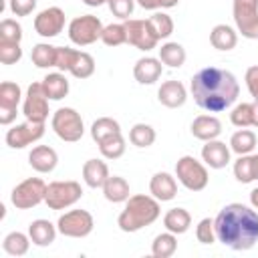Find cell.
Listing matches in <instances>:
<instances>
[{
    "instance_id": "6da1fadb",
    "label": "cell",
    "mask_w": 258,
    "mask_h": 258,
    "mask_svg": "<svg viewBox=\"0 0 258 258\" xmlns=\"http://www.w3.org/2000/svg\"><path fill=\"white\" fill-rule=\"evenodd\" d=\"M189 91L200 109L208 113H220L236 103L240 85L230 71L220 67H204L191 77Z\"/></svg>"
},
{
    "instance_id": "7a4b0ae2",
    "label": "cell",
    "mask_w": 258,
    "mask_h": 258,
    "mask_svg": "<svg viewBox=\"0 0 258 258\" xmlns=\"http://www.w3.org/2000/svg\"><path fill=\"white\" fill-rule=\"evenodd\" d=\"M216 238L232 250H250L258 242V212L244 204L224 206L216 220Z\"/></svg>"
},
{
    "instance_id": "3957f363",
    "label": "cell",
    "mask_w": 258,
    "mask_h": 258,
    "mask_svg": "<svg viewBox=\"0 0 258 258\" xmlns=\"http://www.w3.org/2000/svg\"><path fill=\"white\" fill-rule=\"evenodd\" d=\"M159 200L145 194H135L125 202L123 212L117 218V226L123 232H139L147 226H151L159 218Z\"/></svg>"
},
{
    "instance_id": "277c9868",
    "label": "cell",
    "mask_w": 258,
    "mask_h": 258,
    "mask_svg": "<svg viewBox=\"0 0 258 258\" xmlns=\"http://www.w3.org/2000/svg\"><path fill=\"white\" fill-rule=\"evenodd\" d=\"M175 177L189 191H202V189H206V185L210 181L208 167L202 161H198L194 155H183L177 159Z\"/></svg>"
},
{
    "instance_id": "5b68a950",
    "label": "cell",
    "mask_w": 258,
    "mask_h": 258,
    "mask_svg": "<svg viewBox=\"0 0 258 258\" xmlns=\"http://www.w3.org/2000/svg\"><path fill=\"white\" fill-rule=\"evenodd\" d=\"M50 127L56 133V137L62 139V141H67V143L79 141L83 137V133H85L83 117L73 107H60V109H56L52 113Z\"/></svg>"
},
{
    "instance_id": "8992f818",
    "label": "cell",
    "mask_w": 258,
    "mask_h": 258,
    "mask_svg": "<svg viewBox=\"0 0 258 258\" xmlns=\"http://www.w3.org/2000/svg\"><path fill=\"white\" fill-rule=\"evenodd\" d=\"M83 198V187L75 179H64V181H52L46 185V196L44 204L50 210H64L75 206Z\"/></svg>"
},
{
    "instance_id": "52a82bcc",
    "label": "cell",
    "mask_w": 258,
    "mask_h": 258,
    "mask_svg": "<svg viewBox=\"0 0 258 258\" xmlns=\"http://www.w3.org/2000/svg\"><path fill=\"white\" fill-rule=\"evenodd\" d=\"M103 22L93 14L77 16L69 22V38L77 46H89L97 40H101L103 34Z\"/></svg>"
},
{
    "instance_id": "ba28073f",
    "label": "cell",
    "mask_w": 258,
    "mask_h": 258,
    "mask_svg": "<svg viewBox=\"0 0 258 258\" xmlns=\"http://www.w3.org/2000/svg\"><path fill=\"white\" fill-rule=\"evenodd\" d=\"M44 196H46V183L40 177H26L12 189L10 202L16 210H30L40 202H44Z\"/></svg>"
},
{
    "instance_id": "9c48e42d",
    "label": "cell",
    "mask_w": 258,
    "mask_h": 258,
    "mask_svg": "<svg viewBox=\"0 0 258 258\" xmlns=\"http://www.w3.org/2000/svg\"><path fill=\"white\" fill-rule=\"evenodd\" d=\"M232 14L238 32L244 38L258 40V0H234Z\"/></svg>"
},
{
    "instance_id": "30bf717a",
    "label": "cell",
    "mask_w": 258,
    "mask_h": 258,
    "mask_svg": "<svg viewBox=\"0 0 258 258\" xmlns=\"http://www.w3.org/2000/svg\"><path fill=\"white\" fill-rule=\"evenodd\" d=\"M48 95L40 83H32L26 89L24 95V103H22V115L26 117V121L32 123H44L48 119Z\"/></svg>"
},
{
    "instance_id": "8fae6325",
    "label": "cell",
    "mask_w": 258,
    "mask_h": 258,
    "mask_svg": "<svg viewBox=\"0 0 258 258\" xmlns=\"http://www.w3.org/2000/svg\"><path fill=\"white\" fill-rule=\"evenodd\" d=\"M56 228L67 238H87L95 228V220L87 210H69L58 218Z\"/></svg>"
},
{
    "instance_id": "7c38bea8",
    "label": "cell",
    "mask_w": 258,
    "mask_h": 258,
    "mask_svg": "<svg viewBox=\"0 0 258 258\" xmlns=\"http://www.w3.org/2000/svg\"><path fill=\"white\" fill-rule=\"evenodd\" d=\"M44 135V123H32V121H24L18 123L14 127H10L6 131V145L12 149H24L32 143H36L38 139H42Z\"/></svg>"
},
{
    "instance_id": "4fadbf2b",
    "label": "cell",
    "mask_w": 258,
    "mask_h": 258,
    "mask_svg": "<svg viewBox=\"0 0 258 258\" xmlns=\"http://www.w3.org/2000/svg\"><path fill=\"white\" fill-rule=\"evenodd\" d=\"M125 32H127V44L147 52L151 48L157 46V36L153 34L151 26L147 20H139V18H127L125 22Z\"/></svg>"
},
{
    "instance_id": "5bb4252c",
    "label": "cell",
    "mask_w": 258,
    "mask_h": 258,
    "mask_svg": "<svg viewBox=\"0 0 258 258\" xmlns=\"http://www.w3.org/2000/svg\"><path fill=\"white\" fill-rule=\"evenodd\" d=\"M64 12L62 8L58 6H48L44 10H40L36 16H34V30L36 34L44 36V38H52V36H58L64 28Z\"/></svg>"
},
{
    "instance_id": "9a60e30c",
    "label": "cell",
    "mask_w": 258,
    "mask_h": 258,
    "mask_svg": "<svg viewBox=\"0 0 258 258\" xmlns=\"http://www.w3.org/2000/svg\"><path fill=\"white\" fill-rule=\"evenodd\" d=\"M20 99H22V91L16 83L4 81L0 85V125L14 123Z\"/></svg>"
},
{
    "instance_id": "2e32d148",
    "label": "cell",
    "mask_w": 258,
    "mask_h": 258,
    "mask_svg": "<svg viewBox=\"0 0 258 258\" xmlns=\"http://www.w3.org/2000/svg\"><path fill=\"white\" fill-rule=\"evenodd\" d=\"M149 194L159 200V202H171L177 196V181L171 173L167 171H157L153 173L149 181Z\"/></svg>"
},
{
    "instance_id": "e0dca14e",
    "label": "cell",
    "mask_w": 258,
    "mask_h": 258,
    "mask_svg": "<svg viewBox=\"0 0 258 258\" xmlns=\"http://www.w3.org/2000/svg\"><path fill=\"white\" fill-rule=\"evenodd\" d=\"M163 73V62L153 56H141L133 67V77L139 85H153Z\"/></svg>"
},
{
    "instance_id": "ac0fdd59",
    "label": "cell",
    "mask_w": 258,
    "mask_h": 258,
    "mask_svg": "<svg viewBox=\"0 0 258 258\" xmlns=\"http://www.w3.org/2000/svg\"><path fill=\"white\" fill-rule=\"evenodd\" d=\"M230 147L224 143V141H218V139H212V141H206V145L202 147V159L208 167L212 169H222L230 163Z\"/></svg>"
},
{
    "instance_id": "d6986e66",
    "label": "cell",
    "mask_w": 258,
    "mask_h": 258,
    "mask_svg": "<svg viewBox=\"0 0 258 258\" xmlns=\"http://www.w3.org/2000/svg\"><path fill=\"white\" fill-rule=\"evenodd\" d=\"M157 99L167 109H177L187 101V91L181 81H165L157 89Z\"/></svg>"
},
{
    "instance_id": "ffe728a7",
    "label": "cell",
    "mask_w": 258,
    "mask_h": 258,
    "mask_svg": "<svg viewBox=\"0 0 258 258\" xmlns=\"http://www.w3.org/2000/svg\"><path fill=\"white\" fill-rule=\"evenodd\" d=\"M191 135L200 141H212V139H218L220 133H222V123L218 117L214 115H198L194 121H191V127H189Z\"/></svg>"
},
{
    "instance_id": "44dd1931",
    "label": "cell",
    "mask_w": 258,
    "mask_h": 258,
    "mask_svg": "<svg viewBox=\"0 0 258 258\" xmlns=\"http://www.w3.org/2000/svg\"><path fill=\"white\" fill-rule=\"evenodd\" d=\"M28 163L38 173H50L58 163V155L48 145H36L28 153Z\"/></svg>"
},
{
    "instance_id": "7402d4cb",
    "label": "cell",
    "mask_w": 258,
    "mask_h": 258,
    "mask_svg": "<svg viewBox=\"0 0 258 258\" xmlns=\"http://www.w3.org/2000/svg\"><path fill=\"white\" fill-rule=\"evenodd\" d=\"M109 175V165L103 159H87L83 163V181L93 189L103 187Z\"/></svg>"
},
{
    "instance_id": "603a6c76",
    "label": "cell",
    "mask_w": 258,
    "mask_h": 258,
    "mask_svg": "<svg viewBox=\"0 0 258 258\" xmlns=\"http://www.w3.org/2000/svg\"><path fill=\"white\" fill-rule=\"evenodd\" d=\"M56 232H58V228L52 222L42 220V218L30 222V226H28V236H30L32 244L34 246H40V248L50 246L54 242V238H56Z\"/></svg>"
},
{
    "instance_id": "cb8c5ba5",
    "label": "cell",
    "mask_w": 258,
    "mask_h": 258,
    "mask_svg": "<svg viewBox=\"0 0 258 258\" xmlns=\"http://www.w3.org/2000/svg\"><path fill=\"white\" fill-rule=\"evenodd\" d=\"M103 189V196L107 202H113V204H121V202H127L131 196V187H129V181L121 175H109V179L105 181V185L101 187Z\"/></svg>"
},
{
    "instance_id": "d4e9b609",
    "label": "cell",
    "mask_w": 258,
    "mask_h": 258,
    "mask_svg": "<svg viewBox=\"0 0 258 258\" xmlns=\"http://www.w3.org/2000/svg\"><path fill=\"white\" fill-rule=\"evenodd\" d=\"M42 87H44V91H46V95H48V99L50 101H60V99H64L67 95H69V89H71V85H69V79L64 77V73H48L44 79H42Z\"/></svg>"
},
{
    "instance_id": "484cf974",
    "label": "cell",
    "mask_w": 258,
    "mask_h": 258,
    "mask_svg": "<svg viewBox=\"0 0 258 258\" xmlns=\"http://www.w3.org/2000/svg\"><path fill=\"white\" fill-rule=\"evenodd\" d=\"M163 226L167 232L173 234H185L191 226V216L185 208H171L163 216Z\"/></svg>"
},
{
    "instance_id": "4316f807",
    "label": "cell",
    "mask_w": 258,
    "mask_h": 258,
    "mask_svg": "<svg viewBox=\"0 0 258 258\" xmlns=\"http://www.w3.org/2000/svg\"><path fill=\"white\" fill-rule=\"evenodd\" d=\"M210 42L218 50H232L238 44V32L228 24H216L210 32Z\"/></svg>"
},
{
    "instance_id": "83f0119b",
    "label": "cell",
    "mask_w": 258,
    "mask_h": 258,
    "mask_svg": "<svg viewBox=\"0 0 258 258\" xmlns=\"http://www.w3.org/2000/svg\"><path fill=\"white\" fill-rule=\"evenodd\" d=\"M177 250V234L173 232H163L157 234L151 242V254L155 258H169Z\"/></svg>"
},
{
    "instance_id": "f1b7e54d",
    "label": "cell",
    "mask_w": 258,
    "mask_h": 258,
    "mask_svg": "<svg viewBox=\"0 0 258 258\" xmlns=\"http://www.w3.org/2000/svg\"><path fill=\"white\" fill-rule=\"evenodd\" d=\"M185 48L179 42H165L159 48V60L169 69H179L185 62Z\"/></svg>"
},
{
    "instance_id": "f546056e",
    "label": "cell",
    "mask_w": 258,
    "mask_h": 258,
    "mask_svg": "<svg viewBox=\"0 0 258 258\" xmlns=\"http://www.w3.org/2000/svg\"><path fill=\"white\" fill-rule=\"evenodd\" d=\"M254 147H256V135H254V131H250L246 127L238 129L230 137V149L238 155H248L254 151Z\"/></svg>"
},
{
    "instance_id": "4dcf8cb0",
    "label": "cell",
    "mask_w": 258,
    "mask_h": 258,
    "mask_svg": "<svg viewBox=\"0 0 258 258\" xmlns=\"http://www.w3.org/2000/svg\"><path fill=\"white\" fill-rule=\"evenodd\" d=\"M30 58H32V62H34L38 69L56 67V46H52V44H48V42H38V44L32 46Z\"/></svg>"
},
{
    "instance_id": "1f68e13d",
    "label": "cell",
    "mask_w": 258,
    "mask_h": 258,
    "mask_svg": "<svg viewBox=\"0 0 258 258\" xmlns=\"http://www.w3.org/2000/svg\"><path fill=\"white\" fill-rule=\"evenodd\" d=\"M97 145H99V151L105 159H119L127 149L123 133H113V135L105 137L103 141H99Z\"/></svg>"
},
{
    "instance_id": "d6a6232c",
    "label": "cell",
    "mask_w": 258,
    "mask_h": 258,
    "mask_svg": "<svg viewBox=\"0 0 258 258\" xmlns=\"http://www.w3.org/2000/svg\"><path fill=\"white\" fill-rule=\"evenodd\" d=\"M30 242H32V240H30L28 234H22V232H10V234H6L4 242H2V248H4L6 254L18 258V256H24V254L28 252Z\"/></svg>"
},
{
    "instance_id": "836d02e7",
    "label": "cell",
    "mask_w": 258,
    "mask_h": 258,
    "mask_svg": "<svg viewBox=\"0 0 258 258\" xmlns=\"http://www.w3.org/2000/svg\"><path fill=\"white\" fill-rule=\"evenodd\" d=\"M155 137H157L155 135V129L151 125H147V123H135L131 127V131H129V141L135 147H139V149L151 147L155 143Z\"/></svg>"
},
{
    "instance_id": "e575fe53",
    "label": "cell",
    "mask_w": 258,
    "mask_h": 258,
    "mask_svg": "<svg viewBox=\"0 0 258 258\" xmlns=\"http://www.w3.org/2000/svg\"><path fill=\"white\" fill-rule=\"evenodd\" d=\"M113 133H121V125L119 121H115L113 117H99L97 121H93L91 125V137L95 143L103 141L105 137L113 135Z\"/></svg>"
},
{
    "instance_id": "d590c367",
    "label": "cell",
    "mask_w": 258,
    "mask_h": 258,
    "mask_svg": "<svg viewBox=\"0 0 258 258\" xmlns=\"http://www.w3.org/2000/svg\"><path fill=\"white\" fill-rule=\"evenodd\" d=\"M153 34L157 36V40H163V38H169L171 32H173V20L169 14L165 12H153L149 18H147Z\"/></svg>"
},
{
    "instance_id": "8d00e7d4",
    "label": "cell",
    "mask_w": 258,
    "mask_h": 258,
    "mask_svg": "<svg viewBox=\"0 0 258 258\" xmlns=\"http://www.w3.org/2000/svg\"><path fill=\"white\" fill-rule=\"evenodd\" d=\"M69 73H71L75 79H89V77L95 73V58H93L89 52L79 50Z\"/></svg>"
},
{
    "instance_id": "74e56055",
    "label": "cell",
    "mask_w": 258,
    "mask_h": 258,
    "mask_svg": "<svg viewBox=\"0 0 258 258\" xmlns=\"http://www.w3.org/2000/svg\"><path fill=\"white\" fill-rule=\"evenodd\" d=\"M101 40H103V44H107V46H121V44H125V42H127L125 24H123V22L107 24V26L103 28Z\"/></svg>"
},
{
    "instance_id": "f35d334b",
    "label": "cell",
    "mask_w": 258,
    "mask_h": 258,
    "mask_svg": "<svg viewBox=\"0 0 258 258\" xmlns=\"http://www.w3.org/2000/svg\"><path fill=\"white\" fill-rule=\"evenodd\" d=\"M234 177L240 183H250L254 181V171H252V155H240L234 161Z\"/></svg>"
},
{
    "instance_id": "ab89813d",
    "label": "cell",
    "mask_w": 258,
    "mask_h": 258,
    "mask_svg": "<svg viewBox=\"0 0 258 258\" xmlns=\"http://www.w3.org/2000/svg\"><path fill=\"white\" fill-rule=\"evenodd\" d=\"M20 58H22L20 42L0 40V62L2 64H16Z\"/></svg>"
},
{
    "instance_id": "60d3db41",
    "label": "cell",
    "mask_w": 258,
    "mask_h": 258,
    "mask_svg": "<svg viewBox=\"0 0 258 258\" xmlns=\"http://www.w3.org/2000/svg\"><path fill=\"white\" fill-rule=\"evenodd\" d=\"M230 121L236 127H252V103H240L232 109Z\"/></svg>"
},
{
    "instance_id": "b9f144b4",
    "label": "cell",
    "mask_w": 258,
    "mask_h": 258,
    "mask_svg": "<svg viewBox=\"0 0 258 258\" xmlns=\"http://www.w3.org/2000/svg\"><path fill=\"white\" fill-rule=\"evenodd\" d=\"M196 238L200 244H214L218 238H216V228H214V220L212 218H204L198 222L196 226Z\"/></svg>"
},
{
    "instance_id": "7bdbcfd3",
    "label": "cell",
    "mask_w": 258,
    "mask_h": 258,
    "mask_svg": "<svg viewBox=\"0 0 258 258\" xmlns=\"http://www.w3.org/2000/svg\"><path fill=\"white\" fill-rule=\"evenodd\" d=\"M0 40L20 42L22 40V26L14 18H4L0 22Z\"/></svg>"
},
{
    "instance_id": "ee69618b",
    "label": "cell",
    "mask_w": 258,
    "mask_h": 258,
    "mask_svg": "<svg viewBox=\"0 0 258 258\" xmlns=\"http://www.w3.org/2000/svg\"><path fill=\"white\" fill-rule=\"evenodd\" d=\"M77 48H71V46H56V69L60 73H69L73 62H75V56H77Z\"/></svg>"
},
{
    "instance_id": "f6af8a7d",
    "label": "cell",
    "mask_w": 258,
    "mask_h": 258,
    "mask_svg": "<svg viewBox=\"0 0 258 258\" xmlns=\"http://www.w3.org/2000/svg\"><path fill=\"white\" fill-rule=\"evenodd\" d=\"M107 4H109V10L121 20H127L135 8V0H109Z\"/></svg>"
},
{
    "instance_id": "bcb514c9",
    "label": "cell",
    "mask_w": 258,
    "mask_h": 258,
    "mask_svg": "<svg viewBox=\"0 0 258 258\" xmlns=\"http://www.w3.org/2000/svg\"><path fill=\"white\" fill-rule=\"evenodd\" d=\"M36 2L38 0H8V6L14 16H28L36 8Z\"/></svg>"
},
{
    "instance_id": "7dc6e473",
    "label": "cell",
    "mask_w": 258,
    "mask_h": 258,
    "mask_svg": "<svg viewBox=\"0 0 258 258\" xmlns=\"http://www.w3.org/2000/svg\"><path fill=\"white\" fill-rule=\"evenodd\" d=\"M244 81H246V87H248L250 95L254 97V101H258V64L246 69Z\"/></svg>"
},
{
    "instance_id": "c3c4849f",
    "label": "cell",
    "mask_w": 258,
    "mask_h": 258,
    "mask_svg": "<svg viewBox=\"0 0 258 258\" xmlns=\"http://www.w3.org/2000/svg\"><path fill=\"white\" fill-rule=\"evenodd\" d=\"M179 0H137V4L145 10H157V8H173Z\"/></svg>"
},
{
    "instance_id": "681fc988",
    "label": "cell",
    "mask_w": 258,
    "mask_h": 258,
    "mask_svg": "<svg viewBox=\"0 0 258 258\" xmlns=\"http://www.w3.org/2000/svg\"><path fill=\"white\" fill-rule=\"evenodd\" d=\"M250 206H252L254 210H258V187H254V189L250 191Z\"/></svg>"
},
{
    "instance_id": "f907efd6",
    "label": "cell",
    "mask_w": 258,
    "mask_h": 258,
    "mask_svg": "<svg viewBox=\"0 0 258 258\" xmlns=\"http://www.w3.org/2000/svg\"><path fill=\"white\" fill-rule=\"evenodd\" d=\"M252 127H258V101L252 103Z\"/></svg>"
},
{
    "instance_id": "816d5d0a",
    "label": "cell",
    "mask_w": 258,
    "mask_h": 258,
    "mask_svg": "<svg viewBox=\"0 0 258 258\" xmlns=\"http://www.w3.org/2000/svg\"><path fill=\"white\" fill-rule=\"evenodd\" d=\"M252 171H254V181H258V153L252 155Z\"/></svg>"
},
{
    "instance_id": "f5cc1de1",
    "label": "cell",
    "mask_w": 258,
    "mask_h": 258,
    "mask_svg": "<svg viewBox=\"0 0 258 258\" xmlns=\"http://www.w3.org/2000/svg\"><path fill=\"white\" fill-rule=\"evenodd\" d=\"M109 0H83V4H87V6H103V4H107Z\"/></svg>"
}]
</instances>
